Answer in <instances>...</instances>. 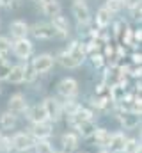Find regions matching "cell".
I'll return each instance as SVG.
<instances>
[{
    "label": "cell",
    "mask_w": 142,
    "mask_h": 153,
    "mask_svg": "<svg viewBox=\"0 0 142 153\" xmlns=\"http://www.w3.org/2000/svg\"><path fill=\"white\" fill-rule=\"evenodd\" d=\"M110 22H112V14L106 11L105 7H100L98 13H96V25H98L100 29H105Z\"/></svg>",
    "instance_id": "obj_23"
},
{
    "label": "cell",
    "mask_w": 142,
    "mask_h": 153,
    "mask_svg": "<svg viewBox=\"0 0 142 153\" xmlns=\"http://www.w3.org/2000/svg\"><path fill=\"white\" fill-rule=\"evenodd\" d=\"M30 62H32V68L36 70L37 75H44L53 68L55 59L52 53H41V55H36L34 59H30Z\"/></svg>",
    "instance_id": "obj_3"
},
{
    "label": "cell",
    "mask_w": 142,
    "mask_h": 153,
    "mask_svg": "<svg viewBox=\"0 0 142 153\" xmlns=\"http://www.w3.org/2000/svg\"><path fill=\"white\" fill-rule=\"evenodd\" d=\"M110 137H112V134H110L106 128H96V130H94V134H92L94 146H98V148L105 150L106 146H108V141H110Z\"/></svg>",
    "instance_id": "obj_18"
},
{
    "label": "cell",
    "mask_w": 142,
    "mask_h": 153,
    "mask_svg": "<svg viewBox=\"0 0 142 153\" xmlns=\"http://www.w3.org/2000/svg\"><path fill=\"white\" fill-rule=\"evenodd\" d=\"M53 59H55L61 66H64V68H68V70H73V68H78V66H80L68 52H61V53H59L57 57H53Z\"/></svg>",
    "instance_id": "obj_20"
},
{
    "label": "cell",
    "mask_w": 142,
    "mask_h": 153,
    "mask_svg": "<svg viewBox=\"0 0 142 153\" xmlns=\"http://www.w3.org/2000/svg\"><path fill=\"white\" fill-rule=\"evenodd\" d=\"M103 7H105L110 14H115V13H121V9L124 7V2L123 0H106Z\"/></svg>",
    "instance_id": "obj_27"
},
{
    "label": "cell",
    "mask_w": 142,
    "mask_h": 153,
    "mask_svg": "<svg viewBox=\"0 0 142 153\" xmlns=\"http://www.w3.org/2000/svg\"><path fill=\"white\" fill-rule=\"evenodd\" d=\"M39 5H44V4H48V2H53V0H36Z\"/></svg>",
    "instance_id": "obj_37"
},
{
    "label": "cell",
    "mask_w": 142,
    "mask_h": 153,
    "mask_svg": "<svg viewBox=\"0 0 142 153\" xmlns=\"http://www.w3.org/2000/svg\"><path fill=\"white\" fill-rule=\"evenodd\" d=\"M73 14L78 22V25H89L91 23V11L87 7L85 2H80V4H73Z\"/></svg>",
    "instance_id": "obj_10"
},
{
    "label": "cell",
    "mask_w": 142,
    "mask_h": 153,
    "mask_svg": "<svg viewBox=\"0 0 142 153\" xmlns=\"http://www.w3.org/2000/svg\"><path fill=\"white\" fill-rule=\"evenodd\" d=\"M0 7H9L11 9V0H0Z\"/></svg>",
    "instance_id": "obj_34"
},
{
    "label": "cell",
    "mask_w": 142,
    "mask_h": 153,
    "mask_svg": "<svg viewBox=\"0 0 142 153\" xmlns=\"http://www.w3.org/2000/svg\"><path fill=\"white\" fill-rule=\"evenodd\" d=\"M27 117H29V121H30L32 125L48 121L46 111H44V107H43V102H41V103H36L32 109H27Z\"/></svg>",
    "instance_id": "obj_13"
},
{
    "label": "cell",
    "mask_w": 142,
    "mask_h": 153,
    "mask_svg": "<svg viewBox=\"0 0 142 153\" xmlns=\"http://www.w3.org/2000/svg\"><path fill=\"white\" fill-rule=\"evenodd\" d=\"M124 143H126L124 132H115V134H112V137H110V141H108L106 152L108 153H123Z\"/></svg>",
    "instance_id": "obj_12"
},
{
    "label": "cell",
    "mask_w": 142,
    "mask_h": 153,
    "mask_svg": "<svg viewBox=\"0 0 142 153\" xmlns=\"http://www.w3.org/2000/svg\"><path fill=\"white\" fill-rule=\"evenodd\" d=\"M68 53H70L71 57L78 62V64H82L84 61H85V57H87V50H85V45H82V43H78V41H75L73 45H71L70 48L66 50Z\"/></svg>",
    "instance_id": "obj_17"
},
{
    "label": "cell",
    "mask_w": 142,
    "mask_h": 153,
    "mask_svg": "<svg viewBox=\"0 0 142 153\" xmlns=\"http://www.w3.org/2000/svg\"><path fill=\"white\" fill-rule=\"evenodd\" d=\"M52 25L55 27V30L59 32V38H68L70 36V22L66 16L62 14H57L52 18Z\"/></svg>",
    "instance_id": "obj_15"
},
{
    "label": "cell",
    "mask_w": 142,
    "mask_h": 153,
    "mask_svg": "<svg viewBox=\"0 0 142 153\" xmlns=\"http://www.w3.org/2000/svg\"><path fill=\"white\" fill-rule=\"evenodd\" d=\"M117 119L121 123V126L124 130H133L141 125V116L139 114H133L130 111H119L117 112Z\"/></svg>",
    "instance_id": "obj_9"
},
{
    "label": "cell",
    "mask_w": 142,
    "mask_h": 153,
    "mask_svg": "<svg viewBox=\"0 0 142 153\" xmlns=\"http://www.w3.org/2000/svg\"><path fill=\"white\" fill-rule=\"evenodd\" d=\"M100 153H108V152H106V150H101V152H100Z\"/></svg>",
    "instance_id": "obj_38"
},
{
    "label": "cell",
    "mask_w": 142,
    "mask_h": 153,
    "mask_svg": "<svg viewBox=\"0 0 142 153\" xmlns=\"http://www.w3.org/2000/svg\"><path fill=\"white\" fill-rule=\"evenodd\" d=\"M11 50H13V53L18 57V59H29L30 55H32V52H34V45H32V41L27 38L23 39H14L13 43H11Z\"/></svg>",
    "instance_id": "obj_2"
},
{
    "label": "cell",
    "mask_w": 142,
    "mask_h": 153,
    "mask_svg": "<svg viewBox=\"0 0 142 153\" xmlns=\"http://www.w3.org/2000/svg\"><path fill=\"white\" fill-rule=\"evenodd\" d=\"M11 150H13V146H11V137L0 135V153H9Z\"/></svg>",
    "instance_id": "obj_31"
},
{
    "label": "cell",
    "mask_w": 142,
    "mask_h": 153,
    "mask_svg": "<svg viewBox=\"0 0 142 153\" xmlns=\"http://www.w3.org/2000/svg\"><path fill=\"white\" fill-rule=\"evenodd\" d=\"M34 144H36L34 137L30 134H25V132H18V134H14L11 137V146H13L14 152L18 153H25L29 150H32Z\"/></svg>",
    "instance_id": "obj_1"
},
{
    "label": "cell",
    "mask_w": 142,
    "mask_h": 153,
    "mask_svg": "<svg viewBox=\"0 0 142 153\" xmlns=\"http://www.w3.org/2000/svg\"><path fill=\"white\" fill-rule=\"evenodd\" d=\"M57 93H59L61 96H64L66 100L75 98V96L78 94V82H76L75 78H71V76L62 78V80L57 84Z\"/></svg>",
    "instance_id": "obj_6"
},
{
    "label": "cell",
    "mask_w": 142,
    "mask_h": 153,
    "mask_svg": "<svg viewBox=\"0 0 142 153\" xmlns=\"http://www.w3.org/2000/svg\"><path fill=\"white\" fill-rule=\"evenodd\" d=\"M34 150L36 153H55V150L52 148V144L48 141H36Z\"/></svg>",
    "instance_id": "obj_28"
},
{
    "label": "cell",
    "mask_w": 142,
    "mask_h": 153,
    "mask_svg": "<svg viewBox=\"0 0 142 153\" xmlns=\"http://www.w3.org/2000/svg\"><path fill=\"white\" fill-rule=\"evenodd\" d=\"M78 143H80V137L75 134V132H66L62 137H61V144H62V152L64 153H71L78 148Z\"/></svg>",
    "instance_id": "obj_14"
},
{
    "label": "cell",
    "mask_w": 142,
    "mask_h": 153,
    "mask_svg": "<svg viewBox=\"0 0 142 153\" xmlns=\"http://www.w3.org/2000/svg\"><path fill=\"white\" fill-rule=\"evenodd\" d=\"M141 59H142L141 53H133V62H135V64H141Z\"/></svg>",
    "instance_id": "obj_35"
},
{
    "label": "cell",
    "mask_w": 142,
    "mask_h": 153,
    "mask_svg": "<svg viewBox=\"0 0 142 153\" xmlns=\"http://www.w3.org/2000/svg\"><path fill=\"white\" fill-rule=\"evenodd\" d=\"M21 2H23V0H11V7H18V5H21Z\"/></svg>",
    "instance_id": "obj_36"
},
{
    "label": "cell",
    "mask_w": 142,
    "mask_h": 153,
    "mask_svg": "<svg viewBox=\"0 0 142 153\" xmlns=\"http://www.w3.org/2000/svg\"><path fill=\"white\" fill-rule=\"evenodd\" d=\"M53 134V123L44 121V123H36L30 126V135L34 137V141H48V137H52Z\"/></svg>",
    "instance_id": "obj_7"
},
{
    "label": "cell",
    "mask_w": 142,
    "mask_h": 153,
    "mask_svg": "<svg viewBox=\"0 0 142 153\" xmlns=\"http://www.w3.org/2000/svg\"><path fill=\"white\" fill-rule=\"evenodd\" d=\"M29 32H32V36L37 39H53V38H59V32L55 30V27L52 23H34Z\"/></svg>",
    "instance_id": "obj_5"
},
{
    "label": "cell",
    "mask_w": 142,
    "mask_h": 153,
    "mask_svg": "<svg viewBox=\"0 0 142 153\" xmlns=\"http://www.w3.org/2000/svg\"><path fill=\"white\" fill-rule=\"evenodd\" d=\"M9 52H11V41H9V38L0 36V57L5 59Z\"/></svg>",
    "instance_id": "obj_29"
},
{
    "label": "cell",
    "mask_w": 142,
    "mask_h": 153,
    "mask_svg": "<svg viewBox=\"0 0 142 153\" xmlns=\"http://www.w3.org/2000/svg\"><path fill=\"white\" fill-rule=\"evenodd\" d=\"M61 107H62V114H66L68 117H70V116H73V114H75V112H76V111H78V109H80L82 105H80V103H78L76 100H73V98H70V100H66L64 103L61 102Z\"/></svg>",
    "instance_id": "obj_24"
},
{
    "label": "cell",
    "mask_w": 142,
    "mask_h": 153,
    "mask_svg": "<svg viewBox=\"0 0 142 153\" xmlns=\"http://www.w3.org/2000/svg\"><path fill=\"white\" fill-rule=\"evenodd\" d=\"M141 14H142V11H141V4L133 5V7H132V16H133L135 20H141Z\"/></svg>",
    "instance_id": "obj_33"
},
{
    "label": "cell",
    "mask_w": 142,
    "mask_h": 153,
    "mask_svg": "<svg viewBox=\"0 0 142 153\" xmlns=\"http://www.w3.org/2000/svg\"><path fill=\"white\" fill-rule=\"evenodd\" d=\"M29 29H30V27H29V23H27L25 20H14V22H11V23H9V32H11L13 39L27 38Z\"/></svg>",
    "instance_id": "obj_11"
},
{
    "label": "cell",
    "mask_w": 142,
    "mask_h": 153,
    "mask_svg": "<svg viewBox=\"0 0 142 153\" xmlns=\"http://www.w3.org/2000/svg\"><path fill=\"white\" fill-rule=\"evenodd\" d=\"M7 82H11V84H21V82H23V64L11 66V71H9V76H7Z\"/></svg>",
    "instance_id": "obj_21"
},
{
    "label": "cell",
    "mask_w": 142,
    "mask_h": 153,
    "mask_svg": "<svg viewBox=\"0 0 142 153\" xmlns=\"http://www.w3.org/2000/svg\"><path fill=\"white\" fill-rule=\"evenodd\" d=\"M9 71H11V64H9V61L4 59V57H0V80H7Z\"/></svg>",
    "instance_id": "obj_30"
},
{
    "label": "cell",
    "mask_w": 142,
    "mask_h": 153,
    "mask_svg": "<svg viewBox=\"0 0 142 153\" xmlns=\"http://www.w3.org/2000/svg\"><path fill=\"white\" fill-rule=\"evenodd\" d=\"M91 64H92L94 68H101V66L105 64V57H103L101 53H92V55H91Z\"/></svg>",
    "instance_id": "obj_32"
},
{
    "label": "cell",
    "mask_w": 142,
    "mask_h": 153,
    "mask_svg": "<svg viewBox=\"0 0 142 153\" xmlns=\"http://www.w3.org/2000/svg\"><path fill=\"white\" fill-rule=\"evenodd\" d=\"M61 4L57 2V0H53V2H48V4H44V5H41V11H43V14L44 16H50V18H53V16H57V14H61Z\"/></svg>",
    "instance_id": "obj_22"
},
{
    "label": "cell",
    "mask_w": 142,
    "mask_h": 153,
    "mask_svg": "<svg viewBox=\"0 0 142 153\" xmlns=\"http://www.w3.org/2000/svg\"><path fill=\"white\" fill-rule=\"evenodd\" d=\"M96 128H98V126H96L94 119H91V121H84V123H80V125H76V126H75L76 135H78V137H82V139H91Z\"/></svg>",
    "instance_id": "obj_16"
},
{
    "label": "cell",
    "mask_w": 142,
    "mask_h": 153,
    "mask_svg": "<svg viewBox=\"0 0 142 153\" xmlns=\"http://www.w3.org/2000/svg\"><path fill=\"white\" fill-rule=\"evenodd\" d=\"M123 153H141V141L126 137V143H124Z\"/></svg>",
    "instance_id": "obj_26"
},
{
    "label": "cell",
    "mask_w": 142,
    "mask_h": 153,
    "mask_svg": "<svg viewBox=\"0 0 142 153\" xmlns=\"http://www.w3.org/2000/svg\"><path fill=\"white\" fill-rule=\"evenodd\" d=\"M16 123H18V116L9 112V111L0 116V128L2 130H13L16 126Z\"/></svg>",
    "instance_id": "obj_19"
},
{
    "label": "cell",
    "mask_w": 142,
    "mask_h": 153,
    "mask_svg": "<svg viewBox=\"0 0 142 153\" xmlns=\"http://www.w3.org/2000/svg\"><path fill=\"white\" fill-rule=\"evenodd\" d=\"M43 107H44V111H46V117H48L50 123L61 121V117H62V107H61V102H59L57 98L48 96V98L43 102Z\"/></svg>",
    "instance_id": "obj_4"
},
{
    "label": "cell",
    "mask_w": 142,
    "mask_h": 153,
    "mask_svg": "<svg viewBox=\"0 0 142 153\" xmlns=\"http://www.w3.org/2000/svg\"><path fill=\"white\" fill-rule=\"evenodd\" d=\"M27 98L21 94V93H16V94H13L11 98H9V102H7V111L9 112H13V114H23V112H27Z\"/></svg>",
    "instance_id": "obj_8"
},
{
    "label": "cell",
    "mask_w": 142,
    "mask_h": 153,
    "mask_svg": "<svg viewBox=\"0 0 142 153\" xmlns=\"http://www.w3.org/2000/svg\"><path fill=\"white\" fill-rule=\"evenodd\" d=\"M0 135H2V134H0Z\"/></svg>",
    "instance_id": "obj_40"
},
{
    "label": "cell",
    "mask_w": 142,
    "mask_h": 153,
    "mask_svg": "<svg viewBox=\"0 0 142 153\" xmlns=\"http://www.w3.org/2000/svg\"><path fill=\"white\" fill-rule=\"evenodd\" d=\"M36 78H37V73H36V70L32 68V62L30 61L25 62L23 64V82L32 84V82H36Z\"/></svg>",
    "instance_id": "obj_25"
},
{
    "label": "cell",
    "mask_w": 142,
    "mask_h": 153,
    "mask_svg": "<svg viewBox=\"0 0 142 153\" xmlns=\"http://www.w3.org/2000/svg\"><path fill=\"white\" fill-rule=\"evenodd\" d=\"M55 153H64V152H55Z\"/></svg>",
    "instance_id": "obj_39"
}]
</instances>
